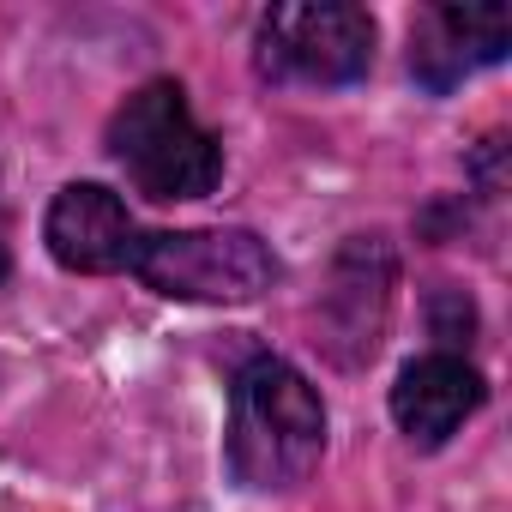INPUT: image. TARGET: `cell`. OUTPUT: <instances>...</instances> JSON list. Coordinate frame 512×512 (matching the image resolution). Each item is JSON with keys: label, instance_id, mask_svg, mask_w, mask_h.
Segmentation results:
<instances>
[{"label": "cell", "instance_id": "obj_1", "mask_svg": "<svg viewBox=\"0 0 512 512\" xmlns=\"http://www.w3.org/2000/svg\"><path fill=\"white\" fill-rule=\"evenodd\" d=\"M326 452V404L284 356H253L229 386V476L253 494H284L314 476Z\"/></svg>", "mask_w": 512, "mask_h": 512}, {"label": "cell", "instance_id": "obj_2", "mask_svg": "<svg viewBox=\"0 0 512 512\" xmlns=\"http://www.w3.org/2000/svg\"><path fill=\"white\" fill-rule=\"evenodd\" d=\"M109 157L145 199H205L223 181V145L193 121L175 79H151L115 109Z\"/></svg>", "mask_w": 512, "mask_h": 512}, {"label": "cell", "instance_id": "obj_3", "mask_svg": "<svg viewBox=\"0 0 512 512\" xmlns=\"http://www.w3.org/2000/svg\"><path fill=\"white\" fill-rule=\"evenodd\" d=\"M133 278L169 302L241 308L278 284V260L253 229H157L139 241Z\"/></svg>", "mask_w": 512, "mask_h": 512}, {"label": "cell", "instance_id": "obj_4", "mask_svg": "<svg viewBox=\"0 0 512 512\" xmlns=\"http://www.w3.org/2000/svg\"><path fill=\"white\" fill-rule=\"evenodd\" d=\"M253 61L272 85H356L374 67V19L350 0H290L260 19Z\"/></svg>", "mask_w": 512, "mask_h": 512}, {"label": "cell", "instance_id": "obj_5", "mask_svg": "<svg viewBox=\"0 0 512 512\" xmlns=\"http://www.w3.org/2000/svg\"><path fill=\"white\" fill-rule=\"evenodd\" d=\"M392 284H398L392 247L380 235H350L344 253L332 260V284L320 290V338L344 368H356L380 350V332L392 314Z\"/></svg>", "mask_w": 512, "mask_h": 512}, {"label": "cell", "instance_id": "obj_6", "mask_svg": "<svg viewBox=\"0 0 512 512\" xmlns=\"http://www.w3.org/2000/svg\"><path fill=\"white\" fill-rule=\"evenodd\" d=\"M43 241L67 272L109 278V272H133L145 229L133 223L121 193H109L103 181H67L43 217Z\"/></svg>", "mask_w": 512, "mask_h": 512}, {"label": "cell", "instance_id": "obj_7", "mask_svg": "<svg viewBox=\"0 0 512 512\" xmlns=\"http://www.w3.org/2000/svg\"><path fill=\"white\" fill-rule=\"evenodd\" d=\"M512 13L506 7H428L410 25V73L422 91L446 97L470 73L506 61Z\"/></svg>", "mask_w": 512, "mask_h": 512}, {"label": "cell", "instance_id": "obj_8", "mask_svg": "<svg viewBox=\"0 0 512 512\" xmlns=\"http://www.w3.org/2000/svg\"><path fill=\"white\" fill-rule=\"evenodd\" d=\"M482 398H488L482 374L458 350H434V356H416L398 374V386H392V422L404 428L410 446H446L482 410Z\"/></svg>", "mask_w": 512, "mask_h": 512}, {"label": "cell", "instance_id": "obj_9", "mask_svg": "<svg viewBox=\"0 0 512 512\" xmlns=\"http://www.w3.org/2000/svg\"><path fill=\"white\" fill-rule=\"evenodd\" d=\"M0 284H7V217H0Z\"/></svg>", "mask_w": 512, "mask_h": 512}]
</instances>
